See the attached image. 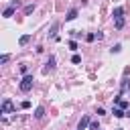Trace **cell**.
I'll list each match as a JSON object with an SVG mask.
<instances>
[{
    "mask_svg": "<svg viewBox=\"0 0 130 130\" xmlns=\"http://www.w3.org/2000/svg\"><path fill=\"white\" fill-rule=\"evenodd\" d=\"M32 81H35L32 75L26 73V75L22 77V81H20V89H22V91H30V89H32Z\"/></svg>",
    "mask_w": 130,
    "mask_h": 130,
    "instance_id": "cell-1",
    "label": "cell"
},
{
    "mask_svg": "<svg viewBox=\"0 0 130 130\" xmlns=\"http://www.w3.org/2000/svg\"><path fill=\"white\" fill-rule=\"evenodd\" d=\"M12 110H14L12 102H10V100H4V102H2V108H0V112H2V114H10Z\"/></svg>",
    "mask_w": 130,
    "mask_h": 130,
    "instance_id": "cell-2",
    "label": "cell"
},
{
    "mask_svg": "<svg viewBox=\"0 0 130 130\" xmlns=\"http://www.w3.org/2000/svg\"><path fill=\"white\" fill-rule=\"evenodd\" d=\"M89 122H91V120H89V116H83V118L79 120V124H77V130H85V128L89 126Z\"/></svg>",
    "mask_w": 130,
    "mask_h": 130,
    "instance_id": "cell-3",
    "label": "cell"
},
{
    "mask_svg": "<svg viewBox=\"0 0 130 130\" xmlns=\"http://www.w3.org/2000/svg\"><path fill=\"white\" fill-rule=\"evenodd\" d=\"M77 18V8H71L67 14H65V20H75Z\"/></svg>",
    "mask_w": 130,
    "mask_h": 130,
    "instance_id": "cell-4",
    "label": "cell"
},
{
    "mask_svg": "<svg viewBox=\"0 0 130 130\" xmlns=\"http://www.w3.org/2000/svg\"><path fill=\"white\" fill-rule=\"evenodd\" d=\"M14 10H16V8H14V6H12V4H10V6H8V8H6V10H4V12H2V16H4V18H10V16H12V14H14Z\"/></svg>",
    "mask_w": 130,
    "mask_h": 130,
    "instance_id": "cell-5",
    "label": "cell"
},
{
    "mask_svg": "<svg viewBox=\"0 0 130 130\" xmlns=\"http://www.w3.org/2000/svg\"><path fill=\"white\" fill-rule=\"evenodd\" d=\"M122 14H124V8H122V6H116V8H114V12H112V16H114V18H120Z\"/></svg>",
    "mask_w": 130,
    "mask_h": 130,
    "instance_id": "cell-6",
    "label": "cell"
},
{
    "mask_svg": "<svg viewBox=\"0 0 130 130\" xmlns=\"http://www.w3.org/2000/svg\"><path fill=\"white\" fill-rule=\"evenodd\" d=\"M57 28H59V22H55V24L51 26V30H49V37H53V39H57Z\"/></svg>",
    "mask_w": 130,
    "mask_h": 130,
    "instance_id": "cell-7",
    "label": "cell"
},
{
    "mask_svg": "<svg viewBox=\"0 0 130 130\" xmlns=\"http://www.w3.org/2000/svg\"><path fill=\"white\" fill-rule=\"evenodd\" d=\"M114 116H116V118H124L126 114H124V110H122L120 106H116V108H114Z\"/></svg>",
    "mask_w": 130,
    "mask_h": 130,
    "instance_id": "cell-8",
    "label": "cell"
},
{
    "mask_svg": "<svg viewBox=\"0 0 130 130\" xmlns=\"http://www.w3.org/2000/svg\"><path fill=\"white\" fill-rule=\"evenodd\" d=\"M43 116H45V108H43V106H39V108L35 110V118H43Z\"/></svg>",
    "mask_w": 130,
    "mask_h": 130,
    "instance_id": "cell-9",
    "label": "cell"
},
{
    "mask_svg": "<svg viewBox=\"0 0 130 130\" xmlns=\"http://www.w3.org/2000/svg\"><path fill=\"white\" fill-rule=\"evenodd\" d=\"M47 69H55V57H49L47 59Z\"/></svg>",
    "mask_w": 130,
    "mask_h": 130,
    "instance_id": "cell-10",
    "label": "cell"
},
{
    "mask_svg": "<svg viewBox=\"0 0 130 130\" xmlns=\"http://www.w3.org/2000/svg\"><path fill=\"white\" fill-rule=\"evenodd\" d=\"M114 26H116V28H122V26H124V18H122V16H120V18H116Z\"/></svg>",
    "mask_w": 130,
    "mask_h": 130,
    "instance_id": "cell-11",
    "label": "cell"
},
{
    "mask_svg": "<svg viewBox=\"0 0 130 130\" xmlns=\"http://www.w3.org/2000/svg\"><path fill=\"white\" fill-rule=\"evenodd\" d=\"M28 41H30V35H22V37H20V41H18V43H20V45H26V43H28Z\"/></svg>",
    "mask_w": 130,
    "mask_h": 130,
    "instance_id": "cell-12",
    "label": "cell"
},
{
    "mask_svg": "<svg viewBox=\"0 0 130 130\" xmlns=\"http://www.w3.org/2000/svg\"><path fill=\"white\" fill-rule=\"evenodd\" d=\"M98 37H95V32H89V35H85V41L87 43H91V41H95Z\"/></svg>",
    "mask_w": 130,
    "mask_h": 130,
    "instance_id": "cell-13",
    "label": "cell"
},
{
    "mask_svg": "<svg viewBox=\"0 0 130 130\" xmlns=\"http://www.w3.org/2000/svg\"><path fill=\"white\" fill-rule=\"evenodd\" d=\"M89 130H100V124H98L95 120H91V122H89Z\"/></svg>",
    "mask_w": 130,
    "mask_h": 130,
    "instance_id": "cell-14",
    "label": "cell"
},
{
    "mask_svg": "<svg viewBox=\"0 0 130 130\" xmlns=\"http://www.w3.org/2000/svg\"><path fill=\"white\" fill-rule=\"evenodd\" d=\"M35 10V4H28V6H24V14H30Z\"/></svg>",
    "mask_w": 130,
    "mask_h": 130,
    "instance_id": "cell-15",
    "label": "cell"
},
{
    "mask_svg": "<svg viewBox=\"0 0 130 130\" xmlns=\"http://www.w3.org/2000/svg\"><path fill=\"white\" fill-rule=\"evenodd\" d=\"M71 63H75V65H77V63H81V57H79V55L75 53V55L71 57Z\"/></svg>",
    "mask_w": 130,
    "mask_h": 130,
    "instance_id": "cell-16",
    "label": "cell"
},
{
    "mask_svg": "<svg viewBox=\"0 0 130 130\" xmlns=\"http://www.w3.org/2000/svg\"><path fill=\"white\" fill-rule=\"evenodd\" d=\"M67 45H69V49H71V51H77V43H75V41H69Z\"/></svg>",
    "mask_w": 130,
    "mask_h": 130,
    "instance_id": "cell-17",
    "label": "cell"
},
{
    "mask_svg": "<svg viewBox=\"0 0 130 130\" xmlns=\"http://www.w3.org/2000/svg\"><path fill=\"white\" fill-rule=\"evenodd\" d=\"M71 37H73V39H79L81 32H79V30H71Z\"/></svg>",
    "mask_w": 130,
    "mask_h": 130,
    "instance_id": "cell-18",
    "label": "cell"
},
{
    "mask_svg": "<svg viewBox=\"0 0 130 130\" xmlns=\"http://www.w3.org/2000/svg\"><path fill=\"white\" fill-rule=\"evenodd\" d=\"M120 49H122V45H114L112 47V53H120Z\"/></svg>",
    "mask_w": 130,
    "mask_h": 130,
    "instance_id": "cell-19",
    "label": "cell"
},
{
    "mask_svg": "<svg viewBox=\"0 0 130 130\" xmlns=\"http://www.w3.org/2000/svg\"><path fill=\"white\" fill-rule=\"evenodd\" d=\"M20 73L26 75V73H28V67H26V65H20Z\"/></svg>",
    "mask_w": 130,
    "mask_h": 130,
    "instance_id": "cell-20",
    "label": "cell"
},
{
    "mask_svg": "<svg viewBox=\"0 0 130 130\" xmlns=\"http://www.w3.org/2000/svg\"><path fill=\"white\" fill-rule=\"evenodd\" d=\"M20 108H22V110H28V108H30V102H22Z\"/></svg>",
    "mask_w": 130,
    "mask_h": 130,
    "instance_id": "cell-21",
    "label": "cell"
},
{
    "mask_svg": "<svg viewBox=\"0 0 130 130\" xmlns=\"http://www.w3.org/2000/svg\"><path fill=\"white\" fill-rule=\"evenodd\" d=\"M8 59H10V57H8V55H2V57H0V63H2V65H4V63H6V61H8Z\"/></svg>",
    "mask_w": 130,
    "mask_h": 130,
    "instance_id": "cell-22",
    "label": "cell"
},
{
    "mask_svg": "<svg viewBox=\"0 0 130 130\" xmlns=\"http://www.w3.org/2000/svg\"><path fill=\"white\" fill-rule=\"evenodd\" d=\"M128 89V79H124V83H122V91H126Z\"/></svg>",
    "mask_w": 130,
    "mask_h": 130,
    "instance_id": "cell-23",
    "label": "cell"
},
{
    "mask_svg": "<svg viewBox=\"0 0 130 130\" xmlns=\"http://www.w3.org/2000/svg\"><path fill=\"white\" fill-rule=\"evenodd\" d=\"M95 114H98V116H104V114H106V110H104V108H98V112H95Z\"/></svg>",
    "mask_w": 130,
    "mask_h": 130,
    "instance_id": "cell-24",
    "label": "cell"
},
{
    "mask_svg": "<svg viewBox=\"0 0 130 130\" xmlns=\"http://www.w3.org/2000/svg\"><path fill=\"white\" fill-rule=\"evenodd\" d=\"M126 116H128V118H130V112H128V114H126Z\"/></svg>",
    "mask_w": 130,
    "mask_h": 130,
    "instance_id": "cell-25",
    "label": "cell"
},
{
    "mask_svg": "<svg viewBox=\"0 0 130 130\" xmlns=\"http://www.w3.org/2000/svg\"><path fill=\"white\" fill-rule=\"evenodd\" d=\"M116 130H122V128H116Z\"/></svg>",
    "mask_w": 130,
    "mask_h": 130,
    "instance_id": "cell-26",
    "label": "cell"
}]
</instances>
